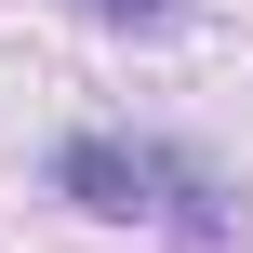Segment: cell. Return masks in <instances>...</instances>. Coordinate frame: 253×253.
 I'll list each match as a JSON object with an SVG mask.
<instances>
[{
	"label": "cell",
	"mask_w": 253,
	"mask_h": 253,
	"mask_svg": "<svg viewBox=\"0 0 253 253\" xmlns=\"http://www.w3.org/2000/svg\"><path fill=\"white\" fill-rule=\"evenodd\" d=\"M53 200H80V213H107V227H160V240L187 253H227L240 240V187L200 160V147H173V133H67L53 147Z\"/></svg>",
	"instance_id": "6da1fadb"
},
{
	"label": "cell",
	"mask_w": 253,
	"mask_h": 253,
	"mask_svg": "<svg viewBox=\"0 0 253 253\" xmlns=\"http://www.w3.org/2000/svg\"><path fill=\"white\" fill-rule=\"evenodd\" d=\"M80 13H107V27H173L187 0H80Z\"/></svg>",
	"instance_id": "7a4b0ae2"
}]
</instances>
